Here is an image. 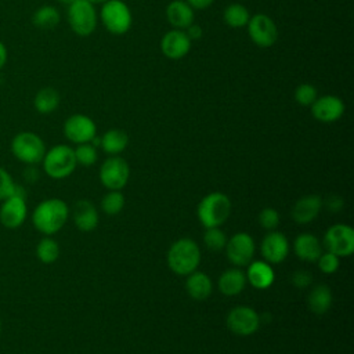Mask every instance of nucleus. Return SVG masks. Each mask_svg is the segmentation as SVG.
Returning <instances> with one entry per match:
<instances>
[{"mask_svg":"<svg viewBox=\"0 0 354 354\" xmlns=\"http://www.w3.org/2000/svg\"><path fill=\"white\" fill-rule=\"evenodd\" d=\"M101 21L105 29L112 35H124L133 22V17L127 4L122 0H108L102 3Z\"/></svg>","mask_w":354,"mask_h":354,"instance_id":"obj_5","label":"nucleus"},{"mask_svg":"<svg viewBox=\"0 0 354 354\" xmlns=\"http://www.w3.org/2000/svg\"><path fill=\"white\" fill-rule=\"evenodd\" d=\"M73 151H75L76 162L82 166H93L97 162V158H98L97 148L90 142L77 144V148Z\"/></svg>","mask_w":354,"mask_h":354,"instance_id":"obj_33","label":"nucleus"},{"mask_svg":"<svg viewBox=\"0 0 354 354\" xmlns=\"http://www.w3.org/2000/svg\"><path fill=\"white\" fill-rule=\"evenodd\" d=\"M18 184H15L7 170L0 167V201L15 195Z\"/></svg>","mask_w":354,"mask_h":354,"instance_id":"obj_37","label":"nucleus"},{"mask_svg":"<svg viewBox=\"0 0 354 354\" xmlns=\"http://www.w3.org/2000/svg\"><path fill=\"white\" fill-rule=\"evenodd\" d=\"M194 8L184 0H173L166 7V18L174 29H187L194 24Z\"/></svg>","mask_w":354,"mask_h":354,"instance_id":"obj_21","label":"nucleus"},{"mask_svg":"<svg viewBox=\"0 0 354 354\" xmlns=\"http://www.w3.org/2000/svg\"><path fill=\"white\" fill-rule=\"evenodd\" d=\"M248 33L252 41L261 48H268L275 44L278 39V29L275 22L266 14H256L249 18Z\"/></svg>","mask_w":354,"mask_h":354,"instance_id":"obj_12","label":"nucleus"},{"mask_svg":"<svg viewBox=\"0 0 354 354\" xmlns=\"http://www.w3.org/2000/svg\"><path fill=\"white\" fill-rule=\"evenodd\" d=\"M325 206H326V209H328L329 212L336 213V212H340V210L343 209L344 202H343V199H342L340 196H337V195H332V196H329V198L326 199Z\"/></svg>","mask_w":354,"mask_h":354,"instance_id":"obj_39","label":"nucleus"},{"mask_svg":"<svg viewBox=\"0 0 354 354\" xmlns=\"http://www.w3.org/2000/svg\"><path fill=\"white\" fill-rule=\"evenodd\" d=\"M77 162L75 158V151L64 144L53 147L44 153L43 169L51 178H65L71 176L76 167Z\"/></svg>","mask_w":354,"mask_h":354,"instance_id":"obj_4","label":"nucleus"},{"mask_svg":"<svg viewBox=\"0 0 354 354\" xmlns=\"http://www.w3.org/2000/svg\"><path fill=\"white\" fill-rule=\"evenodd\" d=\"M11 151L18 160L26 165H36L43 160L46 145L37 134L32 131H22L12 138Z\"/></svg>","mask_w":354,"mask_h":354,"instance_id":"obj_6","label":"nucleus"},{"mask_svg":"<svg viewBox=\"0 0 354 354\" xmlns=\"http://www.w3.org/2000/svg\"><path fill=\"white\" fill-rule=\"evenodd\" d=\"M90 3H93V4H98V3H105V1H108V0H88Z\"/></svg>","mask_w":354,"mask_h":354,"instance_id":"obj_45","label":"nucleus"},{"mask_svg":"<svg viewBox=\"0 0 354 354\" xmlns=\"http://www.w3.org/2000/svg\"><path fill=\"white\" fill-rule=\"evenodd\" d=\"M130 167L120 156H111L101 165L100 181L109 191H120L129 181Z\"/></svg>","mask_w":354,"mask_h":354,"instance_id":"obj_9","label":"nucleus"},{"mask_svg":"<svg viewBox=\"0 0 354 354\" xmlns=\"http://www.w3.org/2000/svg\"><path fill=\"white\" fill-rule=\"evenodd\" d=\"M228 329L238 336H249L260 326V315L256 310L248 306L234 307L227 315Z\"/></svg>","mask_w":354,"mask_h":354,"instance_id":"obj_11","label":"nucleus"},{"mask_svg":"<svg viewBox=\"0 0 354 354\" xmlns=\"http://www.w3.org/2000/svg\"><path fill=\"white\" fill-rule=\"evenodd\" d=\"M36 256L41 263L51 264L59 256V246L53 238H43L36 246Z\"/></svg>","mask_w":354,"mask_h":354,"instance_id":"obj_30","label":"nucleus"},{"mask_svg":"<svg viewBox=\"0 0 354 354\" xmlns=\"http://www.w3.org/2000/svg\"><path fill=\"white\" fill-rule=\"evenodd\" d=\"M59 12L53 6H41L33 12L32 22L40 29H53L59 22Z\"/></svg>","mask_w":354,"mask_h":354,"instance_id":"obj_28","label":"nucleus"},{"mask_svg":"<svg viewBox=\"0 0 354 354\" xmlns=\"http://www.w3.org/2000/svg\"><path fill=\"white\" fill-rule=\"evenodd\" d=\"M313 116L324 123H332L339 120L344 113V104L336 95H322L311 104Z\"/></svg>","mask_w":354,"mask_h":354,"instance_id":"obj_15","label":"nucleus"},{"mask_svg":"<svg viewBox=\"0 0 354 354\" xmlns=\"http://www.w3.org/2000/svg\"><path fill=\"white\" fill-rule=\"evenodd\" d=\"M201 263V249L191 238H180L167 250L169 268L177 275H188L196 271Z\"/></svg>","mask_w":354,"mask_h":354,"instance_id":"obj_2","label":"nucleus"},{"mask_svg":"<svg viewBox=\"0 0 354 354\" xmlns=\"http://www.w3.org/2000/svg\"><path fill=\"white\" fill-rule=\"evenodd\" d=\"M324 202L318 195H304L292 207V218L297 224H307L317 218Z\"/></svg>","mask_w":354,"mask_h":354,"instance_id":"obj_18","label":"nucleus"},{"mask_svg":"<svg viewBox=\"0 0 354 354\" xmlns=\"http://www.w3.org/2000/svg\"><path fill=\"white\" fill-rule=\"evenodd\" d=\"M124 206V196L120 191H109L101 199V209L108 216H115L122 212Z\"/></svg>","mask_w":354,"mask_h":354,"instance_id":"obj_31","label":"nucleus"},{"mask_svg":"<svg viewBox=\"0 0 354 354\" xmlns=\"http://www.w3.org/2000/svg\"><path fill=\"white\" fill-rule=\"evenodd\" d=\"M68 216V205L62 199L51 198L40 202L36 206L32 214V221L36 230L44 235H53L65 225Z\"/></svg>","mask_w":354,"mask_h":354,"instance_id":"obj_1","label":"nucleus"},{"mask_svg":"<svg viewBox=\"0 0 354 354\" xmlns=\"http://www.w3.org/2000/svg\"><path fill=\"white\" fill-rule=\"evenodd\" d=\"M65 137L75 144L90 142L97 136V127L91 118L76 113L69 116L64 123Z\"/></svg>","mask_w":354,"mask_h":354,"instance_id":"obj_13","label":"nucleus"},{"mask_svg":"<svg viewBox=\"0 0 354 354\" xmlns=\"http://www.w3.org/2000/svg\"><path fill=\"white\" fill-rule=\"evenodd\" d=\"M259 224L267 231L275 230L279 224V213L272 207H264L259 213Z\"/></svg>","mask_w":354,"mask_h":354,"instance_id":"obj_35","label":"nucleus"},{"mask_svg":"<svg viewBox=\"0 0 354 354\" xmlns=\"http://www.w3.org/2000/svg\"><path fill=\"white\" fill-rule=\"evenodd\" d=\"M261 256L270 264L282 263L289 254V241L285 234L272 230L261 241Z\"/></svg>","mask_w":354,"mask_h":354,"instance_id":"obj_14","label":"nucleus"},{"mask_svg":"<svg viewBox=\"0 0 354 354\" xmlns=\"http://www.w3.org/2000/svg\"><path fill=\"white\" fill-rule=\"evenodd\" d=\"M324 248L337 257L350 256L354 252V230L343 223L333 224L324 235Z\"/></svg>","mask_w":354,"mask_h":354,"instance_id":"obj_8","label":"nucleus"},{"mask_svg":"<svg viewBox=\"0 0 354 354\" xmlns=\"http://www.w3.org/2000/svg\"><path fill=\"white\" fill-rule=\"evenodd\" d=\"M72 217L75 225L84 232L93 231L98 225V212L95 206L87 199H80L75 203Z\"/></svg>","mask_w":354,"mask_h":354,"instance_id":"obj_20","label":"nucleus"},{"mask_svg":"<svg viewBox=\"0 0 354 354\" xmlns=\"http://www.w3.org/2000/svg\"><path fill=\"white\" fill-rule=\"evenodd\" d=\"M225 254L231 264L236 267L248 266L254 257V241L248 232H236L225 243Z\"/></svg>","mask_w":354,"mask_h":354,"instance_id":"obj_10","label":"nucleus"},{"mask_svg":"<svg viewBox=\"0 0 354 354\" xmlns=\"http://www.w3.org/2000/svg\"><path fill=\"white\" fill-rule=\"evenodd\" d=\"M187 36L189 37V40L192 41V40H196V39H199L201 36H202V28L199 26V25H196V24H191L188 28H187Z\"/></svg>","mask_w":354,"mask_h":354,"instance_id":"obj_40","label":"nucleus"},{"mask_svg":"<svg viewBox=\"0 0 354 354\" xmlns=\"http://www.w3.org/2000/svg\"><path fill=\"white\" fill-rule=\"evenodd\" d=\"M203 242L205 246L212 250V252H220L225 248L227 243V235L223 230H220L218 227H212V228H206L205 235H203Z\"/></svg>","mask_w":354,"mask_h":354,"instance_id":"obj_32","label":"nucleus"},{"mask_svg":"<svg viewBox=\"0 0 354 354\" xmlns=\"http://www.w3.org/2000/svg\"><path fill=\"white\" fill-rule=\"evenodd\" d=\"M249 11L245 6L234 3L224 10V22L230 28H243L249 22Z\"/></svg>","mask_w":354,"mask_h":354,"instance_id":"obj_29","label":"nucleus"},{"mask_svg":"<svg viewBox=\"0 0 354 354\" xmlns=\"http://www.w3.org/2000/svg\"><path fill=\"white\" fill-rule=\"evenodd\" d=\"M246 282L256 289H268L275 279L274 270L270 263L263 260H252L248 264Z\"/></svg>","mask_w":354,"mask_h":354,"instance_id":"obj_19","label":"nucleus"},{"mask_svg":"<svg viewBox=\"0 0 354 354\" xmlns=\"http://www.w3.org/2000/svg\"><path fill=\"white\" fill-rule=\"evenodd\" d=\"M33 105L39 113H51L59 105V94L53 87H43L36 93Z\"/></svg>","mask_w":354,"mask_h":354,"instance_id":"obj_27","label":"nucleus"},{"mask_svg":"<svg viewBox=\"0 0 354 354\" xmlns=\"http://www.w3.org/2000/svg\"><path fill=\"white\" fill-rule=\"evenodd\" d=\"M37 177H39V173H37V170H36L35 167H29V169L25 170V178H26L28 181L35 183Z\"/></svg>","mask_w":354,"mask_h":354,"instance_id":"obj_42","label":"nucleus"},{"mask_svg":"<svg viewBox=\"0 0 354 354\" xmlns=\"http://www.w3.org/2000/svg\"><path fill=\"white\" fill-rule=\"evenodd\" d=\"M0 329H1V321H0Z\"/></svg>","mask_w":354,"mask_h":354,"instance_id":"obj_46","label":"nucleus"},{"mask_svg":"<svg viewBox=\"0 0 354 354\" xmlns=\"http://www.w3.org/2000/svg\"><path fill=\"white\" fill-rule=\"evenodd\" d=\"M313 277L306 270H297L292 275V283L296 288H307L311 283Z\"/></svg>","mask_w":354,"mask_h":354,"instance_id":"obj_38","label":"nucleus"},{"mask_svg":"<svg viewBox=\"0 0 354 354\" xmlns=\"http://www.w3.org/2000/svg\"><path fill=\"white\" fill-rule=\"evenodd\" d=\"M317 97H318L317 88L308 83L299 84L295 90V100L297 104L303 106H310L317 100Z\"/></svg>","mask_w":354,"mask_h":354,"instance_id":"obj_34","label":"nucleus"},{"mask_svg":"<svg viewBox=\"0 0 354 354\" xmlns=\"http://www.w3.org/2000/svg\"><path fill=\"white\" fill-rule=\"evenodd\" d=\"M58 1L62 3V4H68V6H69V4H72V3L76 1V0H58Z\"/></svg>","mask_w":354,"mask_h":354,"instance_id":"obj_44","label":"nucleus"},{"mask_svg":"<svg viewBox=\"0 0 354 354\" xmlns=\"http://www.w3.org/2000/svg\"><path fill=\"white\" fill-rule=\"evenodd\" d=\"M160 50L169 59H181L191 50V40L181 29H173L163 35L160 40Z\"/></svg>","mask_w":354,"mask_h":354,"instance_id":"obj_16","label":"nucleus"},{"mask_svg":"<svg viewBox=\"0 0 354 354\" xmlns=\"http://www.w3.org/2000/svg\"><path fill=\"white\" fill-rule=\"evenodd\" d=\"M68 22L77 36H90L97 26V12L88 0H76L68 7Z\"/></svg>","mask_w":354,"mask_h":354,"instance_id":"obj_7","label":"nucleus"},{"mask_svg":"<svg viewBox=\"0 0 354 354\" xmlns=\"http://www.w3.org/2000/svg\"><path fill=\"white\" fill-rule=\"evenodd\" d=\"M187 277L188 278L185 281V289H187V293L192 299L205 300L210 296L213 283L207 274H205L202 271H194V272L188 274Z\"/></svg>","mask_w":354,"mask_h":354,"instance_id":"obj_24","label":"nucleus"},{"mask_svg":"<svg viewBox=\"0 0 354 354\" xmlns=\"http://www.w3.org/2000/svg\"><path fill=\"white\" fill-rule=\"evenodd\" d=\"M307 303H308V308L314 314L322 315L332 306V290L326 285H317L311 289L307 297Z\"/></svg>","mask_w":354,"mask_h":354,"instance_id":"obj_25","label":"nucleus"},{"mask_svg":"<svg viewBox=\"0 0 354 354\" xmlns=\"http://www.w3.org/2000/svg\"><path fill=\"white\" fill-rule=\"evenodd\" d=\"M25 196L12 195L4 199L0 207V221L7 228H18L26 218V202Z\"/></svg>","mask_w":354,"mask_h":354,"instance_id":"obj_17","label":"nucleus"},{"mask_svg":"<svg viewBox=\"0 0 354 354\" xmlns=\"http://www.w3.org/2000/svg\"><path fill=\"white\" fill-rule=\"evenodd\" d=\"M317 264L324 274H333L337 271V268L340 266V260L336 254H333L330 252H325V253L322 252L317 260Z\"/></svg>","mask_w":354,"mask_h":354,"instance_id":"obj_36","label":"nucleus"},{"mask_svg":"<svg viewBox=\"0 0 354 354\" xmlns=\"http://www.w3.org/2000/svg\"><path fill=\"white\" fill-rule=\"evenodd\" d=\"M214 0H187V3L192 7V8H198V10H203L207 8Z\"/></svg>","mask_w":354,"mask_h":354,"instance_id":"obj_41","label":"nucleus"},{"mask_svg":"<svg viewBox=\"0 0 354 354\" xmlns=\"http://www.w3.org/2000/svg\"><path fill=\"white\" fill-rule=\"evenodd\" d=\"M246 286V275L239 268H228L218 278V289L224 296H236Z\"/></svg>","mask_w":354,"mask_h":354,"instance_id":"obj_23","label":"nucleus"},{"mask_svg":"<svg viewBox=\"0 0 354 354\" xmlns=\"http://www.w3.org/2000/svg\"><path fill=\"white\" fill-rule=\"evenodd\" d=\"M293 250L299 259L315 263L322 253V246L315 235L310 232H303L296 236L293 242Z\"/></svg>","mask_w":354,"mask_h":354,"instance_id":"obj_22","label":"nucleus"},{"mask_svg":"<svg viewBox=\"0 0 354 354\" xmlns=\"http://www.w3.org/2000/svg\"><path fill=\"white\" fill-rule=\"evenodd\" d=\"M6 62H7V48L3 44V41H0V69H3Z\"/></svg>","mask_w":354,"mask_h":354,"instance_id":"obj_43","label":"nucleus"},{"mask_svg":"<svg viewBox=\"0 0 354 354\" xmlns=\"http://www.w3.org/2000/svg\"><path fill=\"white\" fill-rule=\"evenodd\" d=\"M129 144L127 134L120 129H111L101 137V147L109 155H118L126 149Z\"/></svg>","mask_w":354,"mask_h":354,"instance_id":"obj_26","label":"nucleus"},{"mask_svg":"<svg viewBox=\"0 0 354 354\" xmlns=\"http://www.w3.org/2000/svg\"><path fill=\"white\" fill-rule=\"evenodd\" d=\"M232 205L230 198L223 192H210L202 198L198 205V220L205 228L220 227L230 217Z\"/></svg>","mask_w":354,"mask_h":354,"instance_id":"obj_3","label":"nucleus"}]
</instances>
